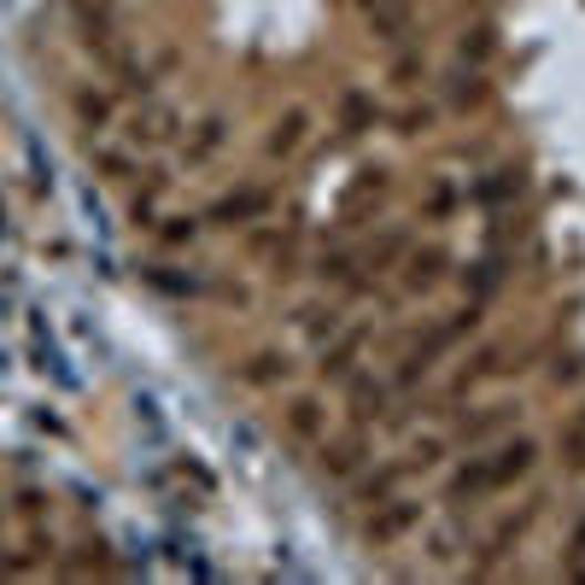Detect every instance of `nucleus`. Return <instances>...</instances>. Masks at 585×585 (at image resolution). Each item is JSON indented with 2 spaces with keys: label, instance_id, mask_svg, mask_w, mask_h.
<instances>
[{
  "label": "nucleus",
  "instance_id": "3",
  "mask_svg": "<svg viewBox=\"0 0 585 585\" xmlns=\"http://www.w3.org/2000/svg\"><path fill=\"white\" fill-rule=\"evenodd\" d=\"M322 281H333L340 292H363L374 281V269L363 258H351V253H333V258H322Z\"/></svg>",
  "mask_w": 585,
  "mask_h": 585
},
{
  "label": "nucleus",
  "instance_id": "12",
  "mask_svg": "<svg viewBox=\"0 0 585 585\" xmlns=\"http://www.w3.org/2000/svg\"><path fill=\"white\" fill-rule=\"evenodd\" d=\"M258 212H264V194H240V199H223V205H217V217H235V223L258 217Z\"/></svg>",
  "mask_w": 585,
  "mask_h": 585
},
{
  "label": "nucleus",
  "instance_id": "8",
  "mask_svg": "<svg viewBox=\"0 0 585 585\" xmlns=\"http://www.w3.org/2000/svg\"><path fill=\"white\" fill-rule=\"evenodd\" d=\"M287 428H292V439H317L322 433V404L317 399H299L287 410Z\"/></svg>",
  "mask_w": 585,
  "mask_h": 585
},
{
  "label": "nucleus",
  "instance_id": "15",
  "mask_svg": "<svg viewBox=\"0 0 585 585\" xmlns=\"http://www.w3.org/2000/svg\"><path fill=\"white\" fill-rule=\"evenodd\" d=\"M199 228H194V217H171V228H164V240L171 246H182V240H194Z\"/></svg>",
  "mask_w": 585,
  "mask_h": 585
},
{
  "label": "nucleus",
  "instance_id": "4",
  "mask_svg": "<svg viewBox=\"0 0 585 585\" xmlns=\"http://www.w3.org/2000/svg\"><path fill=\"white\" fill-rule=\"evenodd\" d=\"M358 358H363V333L351 328V333H340V346H322V374H333V381H351L358 374Z\"/></svg>",
  "mask_w": 585,
  "mask_h": 585
},
{
  "label": "nucleus",
  "instance_id": "5",
  "mask_svg": "<svg viewBox=\"0 0 585 585\" xmlns=\"http://www.w3.org/2000/svg\"><path fill=\"white\" fill-rule=\"evenodd\" d=\"M492 374H504V351H497V346L474 351V358L463 363V374H456V392H474L480 381H492Z\"/></svg>",
  "mask_w": 585,
  "mask_h": 585
},
{
  "label": "nucleus",
  "instance_id": "2",
  "mask_svg": "<svg viewBox=\"0 0 585 585\" xmlns=\"http://www.w3.org/2000/svg\"><path fill=\"white\" fill-rule=\"evenodd\" d=\"M415 515H422V510H415L410 504V497H374V515H369V538H374V545H392V538H404L410 527H415Z\"/></svg>",
  "mask_w": 585,
  "mask_h": 585
},
{
  "label": "nucleus",
  "instance_id": "13",
  "mask_svg": "<svg viewBox=\"0 0 585 585\" xmlns=\"http://www.w3.org/2000/svg\"><path fill=\"white\" fill-rule=\"evenodd\" d=\"M281 374H287V363H276V358H253V369H246V381H253V387H276Z\"/></svg>",
  "mask_w": 585,
  "mask_h": 585
},
{
  "label": "nucleus",
  "instance_id": "6",
  "mask_svg": "<svg viewBox=\"0 0 585 585\" xmlns=\"http://www.w3.org/2000/svg\"><path fill=\"white\" fill-rule=\"evenodd\" d=\"M387 399H392V387L351 374V410H358V422H369V415H387Z\"/></svg>",
  "mask_w": 585,
  "mask_h": 585
},
{
  "label": "nucleus",
  "instance_id": "10",
  "mask_svg": "<svg viewBox=\"0 0 585 585\" xmlns=\"http://www.w3.org/2000/svg\"><path fill=\"white\" fill-rule=\"evenodd\" d=\"M562 456H568V469H585V410L562 428Z\"/></svg>",
  "mask_w": 585,
  "mask_h": 585
},
{
  "label": "nucleus",
  "instance_id": "1",
  "mask_svg": "<svg viewBox=\"0 0 585 585\" xmlns=\"http://www.w3.org/2000/svg\"><path fill=\"white\" fill-rule=\"evenodd\" d=\"M533 463H538L533 439H504V445H492L486 456H469V469L451 480V504H480V497H492V492H510L521 474H533Z\"/></svg>",
  "mask_w": 585,
  "mask_h": 585
},
{
  "label": "nucleus",
  "instance_id": "9",
  "mask_svg": "<svg viewBox=\"0 0 585 585\" xmlns=\"http://www.w3.org/2000/svg\"><path fill=\"white\" fill-rule=\"evenodd\" d=\"M492 428H504V410H497V404H486V410L474 415V422H469V415H456V439H463V445H474V439H486Z\"/></svg>",
  "mask_w": 585,
  "mask_h": 585
},
{
  "label": "nucleus",
  "instance_id": "11",
  "mask_svg": "<svg viewBox=\"0 0 585 585\" xmlns=\"http://www.w3.org/2000/svg\"><path fill=\"white\" fill-rule=\"evenodd\" d=\"M439 264H445V258H439V253H415V258H410V269H404V281L428 292V287L439 281Z\"/></svg>",
  "mask_w": 585,
  "mask_h": 585
},
{
  "label": "nucleus",
  "instance_id": "14",
  "mask_svg": "<svg viewBox=\"0 0 585 585\" xmlns=\"http://www.w3.org/2000/svg\"><path fill=\"white\" fill-rule=\"evenodd\" d=\"M568 574H574V579H585V521H579L574 538H568Z\"/></svg>",
  "mask_w": 585,
  "mask_h": 585
},
{
  "label": "nucleus",
  "instance_id": "7",
  "mask_svg": "<svg viewBox=\"0 0 585 585\" xmlns=\"http://www.w3.org/2000/svg\"><path fill=\"white\" fill-rule=\"evenodd\" d=\"M358 463H363V445H358V439H333V445L322 439V474L346 480V474L358 469Z\"/></svg>",
  "mask_w": 585,
  "mask_h": 585
}]
</instances>
